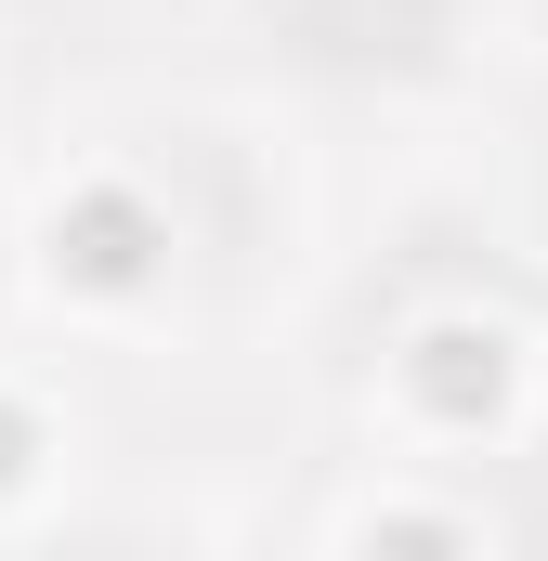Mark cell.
Wrapping results in <instances>:
<instances>
[{
    "instance_id": "cell-1",
    "label": "cell",
    "mask_w": 548,
    "mask_h": 561,
    "mask_svg": "<svg viewBox=\"0 0 548 561\" xmlns=\"http://www.w3.org/2000/svg\"><path fill=\"white\" fill-rule=\"evenodd\" d=\"M457 0H274V39L327 79H406L444 53Z\"/></svg>"
}]
</instances>
